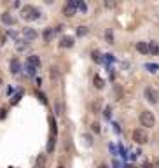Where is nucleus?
Returning a JSON list of instances; mask_svg holds the SVG:
<instances>
[{
	"label": "nucleus",
	"instance_id": "5",
	"mask_svg": "<svg viewBox=\"0 0 159 168\" xmlns=\"http://www.w3.org/2000/svg\"><path fill=\"white\" fill-rule=\"evenodd\" d=\"M75 12H77V0H70V2L63 7V14H65L66 18H72Z\"/></svg>",
	"mask_w": 159,
	"mask_h": 168
},
{
	"label": "nucleus",
	"instance_id": "28",
	"mask_svg": "<svg viewBox=\"0 0 159 168\" xmlns=\"http://www.w3.org/2000/svg\"><path fill=\"white\" fill-rule=\"evenodd\" d=\"M105 117H110V107H105Z\"/></svg>",
	"mask_w": 159,
	"mask_h": 168
},
{
	"label": "nucleus",
	"instance_id": "24",
	"mask_svg": "<svg viewBox=\"0 0 159 168\" xmlns=\"http://www.w3.org/2000/svg\"><path fill=\"white\" fill-rule=\"evenodd\" d=\"M51 77H53V79H58V77H60V74H58V68H51Z\"/></svg>",
	"mask_w": 159,
	"mask_h": 168
},
{
	"label": "nucleus",
	"instance_id": "22",
	"mask_svg": "<svg viewBox=\"0 0 159 168\" xmlns=\"http://www.w3.org/2000/svg\"><path fill=\"white\" fill-rule=\"evenodd\" d=\"M77 9H80L82 12H86V9H88V7H86L84 2H77Z\"/></svg>",
	"mask_w": 159,
	"mask_h": 168
},
{
	"label": "nucleus",
	"instance_id": "9",
	"mask_svg": "<svg viewBox=\"0 0 159 168\" xmlns=\"http://www.w3.org/2000/svg\"><path fill=\"white\" fill-rule=\"evenodd\" d=\"M74 37H61V40H60V47H72L74 46Z\"/></svg>",
	"mask_w": 159,
	"mask_h": 168
},
{
	"label": "nucleus",
	"instance_id": "15",
	"mask_svg": "<svg viewBox=\"0 0 159 168\" xmlns=\"http://www.w3.org/2000/svg\"><path fill=\"white\" fill-rule=\"evenodd\" d=\"M35 168H46V156L40 154L39 158H37V166Z\"/></svg>",
	"mask_w": 159,
	"mask_h": 168
},
{
	"label": "nucleus",
	"instance_id": "1",
	"mask_svg": "<svg viewBox=\"0 0 159 168\" xmlns=\"http://www.w3.org/2000/svg\"><path fill=\"white\" fill-rule=\"evenodd\" d=\"M140 124L142 126H145V128H154V124H156L154 114H152L150 111H143L140 114Z\"/></svg>",
	"mask_w": 159,
	"mask_h": 168
},
{
	"label": "nucleus",
	"instance_id": "20",
	"mask_svg": "<svg viewBox=\"0 0 159 168\" xmlns=\"http://www.w3.org/2000/svg\"><path fill=\"white\" fill-rule=\"evenodd\" d=\"M51 137H56V123H54V119H51Z\"/></svg>",
	"mask_w": 159,
	"mask_h": 168
},
{
	"label": "nucleus",
	"instance_id": "6",
	"mask_svg": "<svg viewBox=\"0 0 159 168\" xmlns=\"http://www.w3.org/2000/svg\"><path fill=\"white\" fill-rule=\"evenodd\" d=\"M23 35H25V39H26V40H35L37 37H39V33H37L35 28L26 27V28H23Z\"/></svg>",
	"mask_w": 159,
	"mask_h": 168
},
{
	"label": "nucleus",
	"instance_id": "8",
	"mask_svg": "<svg viewBox=\"0 0 159 168\" xmlns=\"http://www.w3.org/2000/svg\"><path fill=\"white\" fill-rule=\"evenodd\" d=\"M0 19H2V23H4V25H9V27L16 25V18H14V16H11L9 12H4Z\"/></svg>",
	"mask_w": 159,
	"mask_h": 168
},
{
	"label": "nucleus",
	"instance_id": "23",
	"mask_svg": "<svg viewBox=\"0 0 159 168\" xmlns=\"http://www.w3.org/2000/svg\"><path fill=\"white\" fill-rule=\"evenodd\" d=\"M26 70H28V75H33L37 68H35V67H31V65H26Z\"/></svg>",
	"mask_w": 159,
	"mask_h": 168
},
{
	"label": "nucleus",
	"instance_id": "11",
	"mask_svg": "<svg viewBox=\"0 0 159 168\" xmlns=\"http://www.w3.org/2000/svg\"><path fill=\"white\" fill-rule=\"evenodd\" d=\"M93 84H94V88H96V89H103V86H105V81H103L100 75H94Z\"/></svg>",
	"mask_w": 159,
	"mask_h": 168
},
{
	"label": "nucleus",
	"instance_id": "13",
	"mask_svg": "<svg viewBox=\"0 0 159 168\" xmlns=\"http://www.w3.org/2000/svg\"><path fill=\"white\" fill-rule=\"evenodd\" d=\"M28 65H31V67H35V68H39L40 67V60L33 54V56H28Z\"/></svg>",
	"mask_w": 159,
	"mask_h": 168
},
{
	"label": "nucleus",
	"instance_id": "14",
	"mask_svg": "<svg viewBox=\"0 0 159 168\" xmlns=\"http://www.w3.org/2000/svg\"><path fill=\"white\" fill-rule=\"evenodd\" d=\"M149 53L159 54V46H157V42H150V44H149Z\"/></svg>",
	"mask_w": 159,
	"mask_h": 168
},
{
	"label": "nucleus",
	"instance_id": "12",
	"mask_svg": "<svg viewBox=\"0 0 159 168\" xmlns=\"http://www.w3.org/2000/svg\"><path fill=\"white\" fill-rule=\"evenodd\" d=\"M53 35H54V28H46V30H44V33H42V37H44V40H46V42L53 39Z\"/></svg>",
	"mask_w": 159,
	"mask_h": 168
},
{
	"label": "nucleus",
	"instance_id": "30",
	"mask_svg": "<svg viewBox=\"0 0 159 168\" xmlns=\"http://www.w3.org/2000/svg\"><path fill=\"white\" fill-rule=\"evenodd\" d=\"M84 138H86V142H88L89 146H91V144H93V138H91V137H88V135H84Z\"/></svg>",
	"mask_w": 159,
	"mask_h": 168
},
{
	"label": "nucleus",
	"instance_id": "2",
	"mask_svg": "<svg viewBox=\"0 0 159 168\" xmlns=\"http://www.w3.org/2000/svg\"><path fill=\"white\" fill-rule=\"evenodd\" d=\"M39 16H40L39 9L33 7V5H25L21 9V18L23 19H37Z\"/></svg>",
	"mask_w": 159,
	"mask_h": 168
},
{
	"label": "nucleus",
	"instance_id": "21",
	"mask_svg": "<svg viewBox=\"0 0 159 168\" xmlns=\"http://www.w3.org/2000/svg\"><path fill=\"white\" fill-rule=\"evenodd\" d=\"M93 60L96 63H102V58H100V53H98V51H93Z\"/></svg>",
	"mask_w": 159,
	"mask_h": 168
},
{
	"label": "nucleus",
	"instance_id": "32",
	"mask_svg": "<svg viewBox=\"0 0 159 168\" xmlns=\"http://www.w3.org/2000/svg\"><path fill=\"white\" fill-rule=\"evenodd\" d=\"M0 84H2V77H0Z\"/></svg>",
	"mask_w": 159,
	"mask_h": 168
},
{
	"label": "nucleus",
	"instance_id": "26",
	"mask_svg": "<svg viewBox=\"0 0 159 168\" xmlns=\"http://www.w3.org/2000/svg\"><path fill=\"white\" fill-rule=\"evenodd\" d=\"M145 67H147V68H149L150 72H156V70H157V68H159V65H150V63H149V65H145Z\"/></svg>",
	"mask_w": 159,
	"mask_h": 168
},
{
	"label": "nucleus",
	"instance_id": "18",
	"mask_svg": "<svg viewBox=\"0 0 159 168\" xmlns=\"http://www.w3.org/2000/svg\"><path fill=\"white\" fill-rule=\"evenodd\" d=\"M105 37H107V42H108V44H114V37H112V30H107Z\"/></svg>",
	"mask_w": 159,
	"mask_h": 168
},
{
	"label": "nucleus",
	"instance_id": "19",
	"mask_svg": "<svg viewBox=\"0 0 159 168\" xmlns=\"http://www.w3.org/2000/svg\"><path fill=\"white\" fill-rule=\"evenodd\" d=\"M91 130H93V133H100V131H102L100 123H93V124H91Z\"/></svg>",
	"mask_w": 159,
	"mask_h": 168
},
{
	"label": "nucleus",
	"instance_id": "3",
	"mask_svg": "<svg viewBox=\"0 0 159 168\" xmlns=\"http://www.w3.org/2000/svg\"><path fill=\"white\" fill-rule=\"evenodd\" d=\"M143 96H145V100L149 103H152V105H156V103L159 102V93H157V89H154V88H145L143 89Z\"/></svg>",
	"mask_w": 159,
	"mask_h": 168
},
{
	"label": "nucleus",
	"instance_id": "27",
	"mask_svg": "<svg viewBox=\"0 0 159 168\" xmlns=\"http://www.w3.org/2000/svg\"><path fill=\"white\" fill-rule=\"evenodd\" d=\"M115 5H117V2H110V0L105 2V7H115Z\"/></svg>",
	"mask_w": 159,
	"mask_h": 168
},
{
	"label": "nucleus",
	"instance_id": "4",
	"mask_svg": "<svg viewBox=\"0 0 159 168\" xmlns=\"http://www.w3.org/2000/svg\"><path fill=\"white\" fill-rule=\"evenodd\" d=\"M133 140L137 142V144H147L149 142V135H147L145 130H135L133 131Z\"/></svg>",
	"mask_w": 159,
	"mask_h": 168
},
{
	"label": "nucleus",
	"instance_id": "7",
	"mask_svg": "<svg viewBox=\"0 0 159 168\" xmlns=\"http://www.w3.org/2000/svg\"><path fill=\"white\" fill-rule=\"evenodd\" d=\"M11 72H12L14 75H18L19 72H21V63H19L18 58H12V60H11Z\"/></svg>",
	"mask_w": 159,
	"mask_h": 168
},
{
	"label": "nucleus",
	"instance_id": "16",
	"mask_svg": "<svg viewBox=\"0 0 159 168\" xmlns=\"http://www.w3.org/2000/svg\"><path fill=\"white\" fill-rule=\"evenodd\" d=\"M54 144H56V137H49V144H47V152L54 151Z\"/></svg>",
	"mask_w": 159,
	"mask_h": 168
},
{
	"label": "nucleus",
	"instance_id": "29",
	"mask_svg": "<svg viewBox=\"0 0 159 168\" xmlns=\"http://www.w3.org/2000/svg\"><path fill=\"white\" fill-rule=\"evenodd\" d=\"M5 112H7L5 109H0V119H4L5 117Z\"/></svg>",
	"mask_w": 159,
	"mask_h": 168
},
{
	"label": "nucleus",
	"instance_id": "10",
	"mask_svg": "<svg viewBox=\"0 0 159 168\" xmlns=\"http://www.w3.org/2000/svg\"><path fill=\"white\" fill-rule=\"evenodd\" d=\"M137 51L142 54H149V44L147 42H137Z\"/></svg>",
	"mask_w": 159,
	"mask_h": 168
},
{
	"label": "nucleus",
	"instance_id": "25",
	"mask_svg": "<svg viewBox=\"0 0 159 168\" xmlns=\"http://www.w3.org/2000/svg\"><path fill=\"white\" fill-rule=\"evenodd\" d=\"M56 114H63V105L60 102H56Z\"/></svg>",
	"mask_w": 159,
	"mask_h": 168
},
{
	"label": "nucleus",
	"instance_id": "31",
	"mask_svg": "<svg viewBox=\"0 0 159 168\" xmlns=\"http://www.w3.org/2000/svg\"><path fill=\"white\" fill-rule=\"evenodd\" d=\"M98 168H108V166H107V165H103V163H102V165H100V166H98Z\"/></svg>",
	"mask_w": 159,
	"mask_h": 168
},
{
	"label": "nucleus",
	"instance_id": "33",
	"mask_svg": "<svg viewBox=\"0 0 159 168\" xmlns=\"http://www.w3.org/2000/svg\"><path fill=\"white\" fill-rule=\"evenodd\" d=\"M58 168H65V166H58Z\"/></svg>",
	"mask_w": 159,
	"mask_h": 168
},
{
	"label": "nucleus",
	"instance_id": "17",
	"mask_svg": "<svg viewBox=\"0 0 159 168\" xmlns=\"http://www.w3.org/2000/svg\"><path fill=\"white\" fill-rule=\"evenodd\" d=\"M88 32H89L88 27H79V28H77V35H79V37H84V35H88Z\"/></svg>",
	"mask_w": 159,
	"mask_h": 168
}]
</instances>
